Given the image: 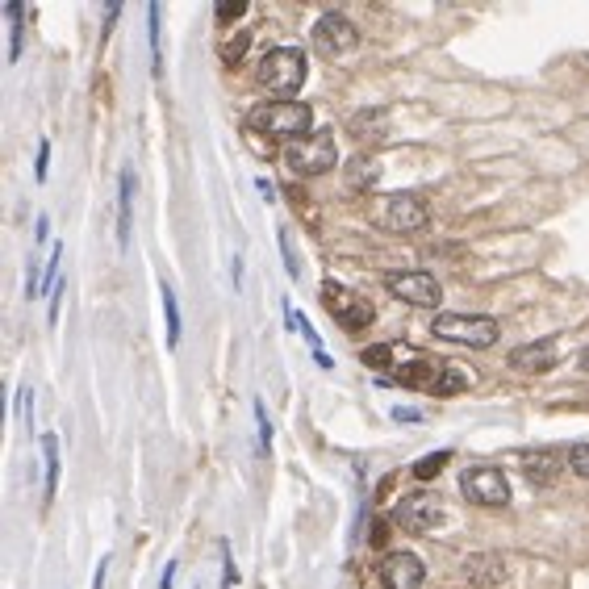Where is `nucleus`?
<instances>
[{
	"label": "nucleus",
	"mask_w": 589,
	"mask_h": 589,
	"mask_svg": "<svg viewBox=\"0 0 589 589\" xmlns=\"http://www.w3.org/2000/svg\"><path fill=\"white\" fill-rule=\"evenodd\" d=\"M247 134H268V138H289V143H301V138L314 134V109L305 101L255 105L247 113Z\"/></svg>",
	"instance_id": "nucleus-1"
},
{
	"label": "nucleus",
	"mask_w": 589,
	"mask_h": 589,
	"mask_svg": "<svg viewBox=\"0 0 589 589\" xmlns=\"http://www.w3.org/2000/svg\"><path fill=\"white\" fill-rule=\"evenodd\" d=\"M305 72H310V63H305V55L297 51V46H276V51H268L264 59H259L255 84L289 97V92H297L305 84Z\"/></svg>",
	"instance_id": "nucleus-2"
},
{
	"label": "nucleus",
	"mask_w": 589,
	"mask_h": 589,
	"mask_svg": "<svg viewBox=\"0 0 589 589\" xmlns=\"http://www.w3.org/2000/svg\"><path fill=\"white\" fill-rule=\"evenodd\" d=\"M285 163L293 176H322L339 163V147H335V130H314L310 138L285 147Z\"/></svg>",
	"instance_id": "nucleus-3"
},
{
	"label": "nucleus",
	"mask_w": 589,
	"mask_h": 589,
	"mask_svg": "<svg viewBox=\"0 0 589 589\" xmlns=\"http://www.w3.org/2000/svg\"><path fill=\"white\" fill-rule=\"evenodd\" d=\"M431 335L447 339V343H464V347H493L502 335V326L481 314H439L431 322Z\"/></svg>",
	"instance_id": "nucleus-4"
},
{
	"label": "nucleus",
	"mask_w": 589,
	"mask_h": 589,
	"mask_svg": "<svg viewBox=\"0 0 589 589\" xmlns=\"http://www.w3.org/2000/svg\"><path fill=\"white\" fill-rule=\"evenodd\" d=\"M322 310L331 314L343 331H368L372 326V305L360 301L351 289H343L339 280H322Z\"/></svg>",
	"instance_id": "nucleus-5"
},
{
	"label": "nucleus",
	"mask_w": 589,
	"mask_h": 589,
	"mask_svg": "<svg viewBox=\"0 0 589 589\" xmlns=\"http://www.w3.org/2000/svg\"><path fill=\"white\" fill-rule=\"evenodd\" d=\"M460 489H464V498L477 502V506H506V502H510V481H506V473H502V468H489V464L464 468Z\"/></svg>",
	"instance_id": "nucleus-6"
},
{
	"label": "nucleus",
	"mask_w": 589,
	"mask_h": 589,
	"mask_svg": "<svg viewBox=\"0 0 589 589\" xmlns=\"http://www.w3.org/2000/svg\"><path fill=\"white\" fill-rule=\"evenodd\" d=\"M385 289L406 305H418V310H435L443 301V289L431 272H385Z\"/></svg>",
	"instance_id": "nucleus-7"
},
{
	"label": "nucleus",
	"mask_w": 589,
	"mask_h": 589,
	"mask_svg": "<svg viewBox=\"0 0 589 589\" xmlns=\"http://www.w3.org/2000/svg\"><path fill=\"white\" fill-rule=\"evenodd\" d=\"M314 46L322 55H347V51H356L360 46V30L351 26V21L343 13H322L318 17V26H314Z\"/></svg>",
	"instance_id": "nucleus-8"
},
{
	"label": "nucleus",
	"mask_w": 589,
	"mask_h": 589,
	"mask_svg": "<svg viewBox=\"0 0 589 589\" xmlns=\"http://www.w3.org/2000/svg\"><path fill=\"white\" fill-rule=\"evenodd\" d=\"M422 581H427V569H422V560L414 552H389L381 560L385 589H422Z\"/></svg>",
	"instance_id": "nucleus-9"
},
{
	"label": "nucleus",
	"mask_w": 589,
	"mask_h": 589,
	"mask_svg": "<svg viewBox=\"0 0 589 589\" xmlns=\"http://www.w3.org/2000/svg\"><path fill=\"white\" fill-rule=\"evenodd\" d=\"M443 518V510L435 506V498H427V493H414V498H402V506H397V523H402L406 531L422 535L431 531L435 523Z\"/></svg>",
	"instance_id": "nucleus-10"
},
{
	"label": "nucleus",
	"mask_w": 589,
	"mask_h": 589,
	"mask_svg": "<svg viewBox=\"0 0 589 589\" xmlns=\"http://www.w3.org/2000/svg\"><path fill=\"white\" fill-rule=\"evenodd\" d=\"M385 222L393 230H422L427 226V205H422V197H414V193H397V197H389Z\"/></svg>",
	"instance_id": "nucleus-11"
},
{
	"label": "nucleus",
	"mask_w": 589,
	"mask_h": 589,
	"mask_svg": "<svg viewBox=\"0 0 589 589\" xmlns=\"http://www.w3.org/2000/svg\"><path fill=\"white\" fill-rule=\"evenodd\" d=\"M510 368L518 372H548L556 368V339H539V343H523L510 351Z\"/></svg>",
	"instance_id": "nucleus-12"
},
{
	"label": "nucleus",
	"mask_w": 589,
	"mask_h": 589,
	"mask_svg": "<svg viewBox=\"0 0 589 589\" xmlns=\"http://www.w3.org/2000/svg\"><path fill=\"white\" fill-rule=\"evenodd\" d=\"M464 577L473 585H502L506 581V564H502V556H493V552L468 556L464 560Z\"/></svg>",
	"instance_id": "nucleus-13"
},
{
	"label": "nucleus",
	"mask_w": 589,
	"mask_h": 589,
	"mask_svg": "<svg viewBox=\"0 0 589 589\" xmlns=\"http://www.w3.org/2000/svg\"><path fill=\"white\" fill-rule=\"evenodd\" d=\"M439 368H443V360H414V364H402L393 372V381L397 385H406V389H435V381H439Z\"/></svg>",
	"instance_id": "nucleus-14"
},
{
	"label": "nucleus",
	"mask_w": 589,
	"mask_h": 589,
	"mask_svg": "<svg viewBox=\"0 0 589 589\" xmlns=\"http://www.w3.org/2000/svg\"><path fill=\"white\" fill-rule=\"evenodd\" d=\"M130 209H134V176H117V247H130Z\"/></svg>",
	"instance_id": "nucleus-15"
},
{
	"label": "nucleus",
	"mask_w": 589,
	"mask_h": 589,
	"mask_svg": "<svg viewBox=\"0 0 589 589\" xmlns=\"http://www.w3.org/2000/svg\"><path fill=\"white\" fill-rule=\"evenodd\" d=\"M42 460H46V489H42V498H46V506L55 502V489H59V435H51L46 431L42 435Z\"/></svg>",
	"instance_id": "nucleus-16"
},
{
	"label": "nucleus",
	"mask_w": 589,
	"mask_h": 589,
	"mask_svg": "<svg viewBox=\"0 0 589 589\" xmlns=\"http://www.w3.org/2000/svg\"><path fill=\"white\" fill-rule=\"evenodd\" d=\"M527 477H531L535 485H552V481L560 477V460H556V456H548V452L527 456Z\"/></svg>",
	"instance_id": "nucleus-17"
},
{
	"label": "nucleus",
	"mask_w": 589,
	"mask_h": 589,
	"mask_svg": "<svg viewBox=\"0 0 589 589\" xmlns=\"http://www.w3.org/2000/svg\"><path fill=\"white\" fill-rule=\"evenodd\" d=\"M159 297H163V322H168V347H176L180 343V305H176V293L168 280L159 285Z\"/></svg>",
	"instance_id": "nucleus-18"
},
{
	"label": "nucleus",
	"mask_w": 589,
	"mask_h": 589,
	"mask_svg": "<svg viewBox=\"0 0 589 589\" xmlns=\"http://www.w3.org/2000/svg\"><path fill=\"white\" fill-rule=\"evenodd\" d=\"M468 385V376H464V368H456V364H447L443 360V368H439V381H435V397H452V393H460Z\"/></svg>",
	"instance_id": "nucleus-19"
},
{
	"label": "nucleus",
	"mask_w": 589,
	"mask_h": 589,
	"mask_svg": "<svg viewBox=\"0 0 589 589\" xmlns=\"http://www.w3.org/2000/svg\"><path fill=\"white\" fill-rule=\"evenodd\" d=\"M147 42H151V72L163 76V42H159V5L147 9Z\"/></svg>",
	"instance_id": "nucleus-20"
},
{
	"label": "nucleus",
	"mask_w": 589,
	"mask_h": 589,
	"mask_svg": "<svg viewBox=\"0 0 589 589\" xmlns=\"http://www.w3.org/2000/svg\"><path fill=\"white\" fill-rule=\"evenodd\" d=\"M5 17L13 21V38H9V63L21 59V46H26V26H21V17H26V9L21 5H5Z\"/></svg>",
	"instance_id": "nucleus-21"
},
{
	"label": "nucleus",
	"mask_w": 589,
	"mask_h": 589,
	"mask_svg": "<svg viewBox=\"0 0 589 589\" xmlns=\"http://www.w3.org/2000/svg\"><path fill=\"white\" fill-rule=\"evenodd\" d=\"M452 464V452H435V456H422L418 464H414V477L418 481H431V477H439L443 468Z\"/></svg>",
	"instance_id": "nucleus-22"
},
{
	"label": "nucleus",
	"mask_w": 589,
	"mask_h": 589,
	"mask_svg": "<svg viewBox=\"0 0 589 589\" xmlns=\"http://www.w3.org/2000/svg\"><path fill=\"white\" fill-rule=\"evenodd\" d=\"M247 46H251V34H230V38H222V63H243V55H247Z\"/></svg>",
	"instance_id": "nucleus-23"
},
{
	"label": "nucleus",
	"mask_w": 589,
	"mask_h": 589,
	"mask_svg": "<svg viewBox=\"0 0 589 589\" xmlns=\"http://www.w3.org/2000/svg\"><path fill=\"white\" fill-rule=\"evenodd\" d=\"M360 360H364V368H397V364H393V347H389V343L364 347V351H360Z\"/></svg>",
	"instance_id": "nucleus-24"
},
{
	"label": "nucleus",
	"mask_w": 589,
	"mask_h": 589,
	"mask_svg": "<svg viewBox=\"0 0 589 589\" xmlns=\"http://www.w3.org/2000/svg\"><path fill=\"white\" fill-rule=\"evenodd\" d=\"M376 176H381V168H376L372 159H368V163L360 159V163H356V172H351V188H364V184L372 188V184H376Z\"/></svg>",
	"instance_id": "nucleus-25"
},
{
	"label": "nucleus",
	"mask_w": 589,
	"mask_h": 589,
	"mask_svg": "<svg viewBox=\"0 0 589 589\" xmlns=\"http://www.w3.org/2000/svg\"><path fill=\"white\" fill-rule=\"evenodd\" d=\"M569 468H573L577 477L589 481V443H577V447H573V452H569Z\"/></svg>",
	"instance_id": "nucleus-26"
},
{
	"label": "nucleus",
	"mask_w": 589,
	"mask_h": 589,
	"mask_svg": "<svg viewBox=\"0 0 589 589\" xmlns=\"http://www.w3.org/2000/svg\"><path fill=\"white\" fill-rule=\"evenodd\" d=\"M243 13H247L243 0H222V5H218V26H230V21H239Z\"/></svg>",
	"instance_id": "nucleus-27"
},
{
	"label": "nucleus",
	"mask_w": 589,
	"mask_h": 589,
	"mask_svg": "<svg viewBox=\"0 0 589 589\" xmlns=\"http://www.w3.org/2000/svg\"><path fill=\"white\" fill-rule=\"evenodd\" d=\"M280 251H285V268H289V276L297 280V276H301V264H297V255H293V239H289L285 230H280Z\"/></svg>",
	"instance_id": "nucleus-28"
},
{
	"label": "nucleus",
	"mask_w": 589,
	"mask_h": 589,
	"mask_svg": "<svg viewBox=\"0 0 589 589\" xmlns=\"http://www.w3.org/2000/svg\"><path fill=\"white\" fill-rule=\"evenodd\" d=\"M255 422H259V443H264V452H268V447H272V427L264 418V406H255Z\"/></svg>",
	"instance_id": "nucleus-29"
},
{
	"label": "nucleus",
	"mask_w": 589,
	"mask_h": 589,
	"mask_svg": "<svg viewBox=\"0 0 589 589\" xmlns=\"http://www.w3.org/2000/svg\"><path fill=\"white\" fill-rule=\"evenodd\" d=\"M46 163H51V143L42 138V147H38V168H34V180H38V184L46 180Z\"/></svg>",
	"instance_id": "nucleus-30"
},
{
	"label": "nucleus",
	"mask_w": 589,
	"mask_h": 589,
	"mask_svg": "<svg viewBox=\"0 0 589 589\" xmlns=\"http://www.w3.org/2000/svg\"><path fill=\"white\" fill-rule=\"evenodd\" d=\"M46 239H51V218L38 214V222H34V243H38V247H46Z\"/></svg>",
	"instance_id": "nucleus-31"
},
{
	"label": "nucleus",
	"mask_w": 589,
	"mask_h": 589,
	"mask_svg": "<svg viewBox=\"0 0 589 589\" xmlns=\"http://www.w3.org/2000/svg\"><path fill=\"white\" fill-rule=\"evenodd\" d=\"M105 577H109V556L97 560V573H92V589H105Z\"/></svg>",
	"instance_id": "nucleus-32"
},
{
	"label": "nucleus",
	"mask_w": 589,
	"mask_h": 589,
	"mask_svg": "<svg viewBox=\"0 0 589 589\" xmlns=\"http://www.w3.org/2000/svg\"><path fill=\"white\" fill-rule=\"evenodd\" d=\"M222 556H226V581H222V589H230L234 581H239V573H234V560H230V548L222 544Z\"/></svg>",
	"instance_id": "nucleus-33"
},
{
	"label": "nucleus",
	"mask_w": 589,
	"mask_h": 589,
	"mask_svg": "<svg viewBox=\"0 0 589 589\" xmlns=\"http://www.w3.org/2000/svg\"><path fill=\"white\" fill-rule=\"evenodd\" d=\"M176 585V564H168V569H163V581H159V589H172Z\"/></svg>",
	"instance_id": "nucleus-34"
},
{
	"label": "nucleus",
	"mask_w": 589,
	"mask_h": 589,
	"mask_svg": "<svg viewBox=\"0 0 589 589\" xmlns=\"http://www.w3.org/2000/svg\"><path fill=\"white\" fill-rule=\"evenodd\" d=\"M255 184H259V193H264V197H268V201H272V197H276V184H272V180H264V176H259V180H255Z\"/></svg>",
	"instance_id": "nucleus-35"
},
{
	"label": "nucleus",
	"mask_w": 589,
	"mask_h": 589,
	"mask_svg": "<svg viewBox=\"0 0 589 589\" xmlns=\"http://www.w3.org/2000/svg\"><path fill=\"white\" fill-rule=\"evenodd\" d=\"M577 368H581V372H589V347L581 351V360H577Z\"/></svg>",
	"instance_id": "nucleus-36"
}]
</instances>
